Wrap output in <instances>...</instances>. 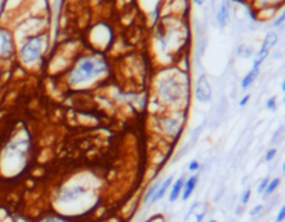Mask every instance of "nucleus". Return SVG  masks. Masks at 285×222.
Wrapping results in <instances>:
<instances>
[{
	"mask_svg": "<svg viewBox=\"0 0 285 222\" xmlns=\"http://www.w3.org/2000/svg\"><path fill=\"white\" fill-rule=\"evenodd\" d=\"M95 190L91 183L84 179L70 180L57 190L53 203L57 213L66 217L70 214H80L88 211L89 206L94 204Z\"/></svg>",
	"mask_w": 285,
	"mask_h": 222,
	"instance_id": "nucleus-4",
	"label": "nucleus"
},
{
	"mask_svg": "<svg viewBox=\"0 0 285 222\" xmlns=\"http://www.w3.org/2000/svg\"><path fill=\"white\" fill-rule=\"evenodd\" d=\"M253 10L267 9V7H276L278 9L281 5H284L285 0H251Z\"/></svg>",
	"mask_w": 285,
	"mask_h": 222,
	"instance_id": "nucleus-19",
	"label": "nucleus"
},
{
	"mask_svg": "<svg viewBox=\"0 0 285 222\" xmlns=\"http://www.w3.org/2000/svg\"><path fill=\"white\" fill-rule=\"evenodd\" d=\"M284 221H285V206H281V208L278 210V213H277L274 222H284Z\"/></svg>",
	"mask_w": 285,
	"mask_h": 222,
	"instance_id": "nucleus-30",
	"label": "nucleus"
},
{
	"mask_svg": "<svg viewBox=\"0 0 285 222\" xmlns=\"http://www.w3.org/2000/svg\"><path fill=\"white\" fill-rule=\"evenodd\" d=\"M251 197H252V190L249 189H245L241 193V197H239V201H241V206H246V204L249 203V200H251Z\"/></svg>",
	"mask_w": 285,
	"mask_h": 222,
	"instance_id": "nucleus-25",
	"label": "nucleus"
},
{
	"mask_svg": "<svg viewBox=\"0 0 285 222\" xmlns=\"http://www.w3.org/2000/svg\"><path fill=\"white\" fill-rule=\"evenodd\" d=\"M263 208H264V206H263V204H257V206H255V207H253L252 210L249 211V215H251L252 218L259 217V215L262 214Z\"/></svg>",
	"mask_w": 285,
	"mask_h": 222,
	"instance_id": "nucleus-28",
	"label": "nucleus"
},
{
	"mask_svg": "<svg viewBox=\"0 0 285 222\" xmlns=\"http://www.w3.org/2000/svg\"><path fill=\"white\" fill-rule=\"evenodd\" d=\"M193 99L201 104H209L213 100V86L205 72H201L193 82Z\"/></svg>",
	"mask_w": 285,
	"mask_h": 222,
	"instance_id": "nucleus-9",
	"label": "nucleus"
},
{
	"mask_svg": "<svg viewBox=\"0 0 285 222\" xmlns=\"http://www.w3.org/2000/svg\"><path fill=\"white\" fill-rule=\"evenodd\" d=\"M249 100H251V95H243L242 96V99H241V100H239L238 102V104H239V107H245L246 106V104H248L249 103Z\"/></svg>",
	"mask_w": 285,
	"mask_h": 222,
	"instance_id": "nucleus-32",
	"label": "nucleus"
},
{
	"mask_svg": "<svg viewBox=\"0 0 285 222\" xmlns=\"http://www.w3.org/2000/svg\"><path fill=\"white\" fill-rule=\"evenodd\" d=\"M17 41L13 28L2 24L0 25V65L15 60Z\"/></svg>",
	"mask_w": 285,
	"mask_h": 222,
	"instance_id": "nucleus-8",
	"label": "nucleus"
},
{
	"mask_svg": "<svg viewBox=\"0 0 285 222\" xmlns=\"http://www.w3.org/2000/svg\"><path fill=\"white\" fill-rule=\"evenodd\" d=\"M281 170H282V172H284V174H285V161L282 162V168H281Z\"/></svg>",
	"mask_w": 285,
	"mask_h": 222,
	"instance_id": "nucleus-36",
	"label": "nucleus"
},
{
	"mask_svg": "<svg viewBox=\"0 0 285 222\" xmlns=\"http://www.w3.org/2000/svg\"><path fill=\"white\" fill-rule=\"evenodd\" d=\"M37 222H71L67 217H63L60 214H47L38 219Z\"/></svg>",
	"mask_w": 285,
	"mask_h": 222,
	"instance_id": "nucleus-21",
	"label": "nucleus"
},
{
	"mask_svg": "<svg viewBox=\"0 0 285 222\" xmlns=\"http://www.w3.org/2000/svg\"><path fill=\"white\" fill-rule=\"evenodd\" d=\"M191 74L180 65L160 67L152 81L150 113L164 110H188L191 102Z\"/></svg>",
	"mask_w": 285,
	"mask_h": 222,
	"instance_id": "nucleus-1",
	"label": "nucleus"
},
{
	"mask_svg": "<svg viewBox=\"0 0 285 222\" xmlns=\"http://www.w3.org/2000/svg\"><path fill=\"white\" fill-rule=\"evenodd\" d=\"M280 185H281V178H278V176L270 179V182H269V185H267L266 190H264V193H263V197H264V199L270 197L271 194L276 193V190L280 188Z\"/></svg>",
	"mask_w": 285,
	"mask_h": 222,
	"instance_id": "nucleus-20",
	"label": "nucleus"
},
{
	"mask_svg": "<svg viewBox=\"0 0 285 222\" xmlns=\"http://www.w3.org/2000/svg\"><path fill=\"white\" fill-rule=\"evenodd\" d=\"M284 24H285V7L282 9V11H281V13L277 15L276 20H274V21L271 23V27H273V28H280V27H282Z\"/></svg>",
	"mask_w": 285,
	"mask_h": 222,
	"instance_id": "nucleus-24",
	"label": "nucleus"
},
{
	"mask_svg": "<svg viewBox=\"0 0 285 222\" xmlns=\"http://www.w3.org/2000/svg\"><path fill=\"white\" fill-rule=\"evenodd\" d=\"M191 41V27L187 18L175 15H162L154 24L152 46L154 57L160 67H168L180 63L185 57Z\"/></svg>",
	"mask_w": 285,
	"mask_h": 222,
	"instance_id": "nucleus-2",
	"label": "nucleus"
},
{
	"mask_svg": "<svg viewBox=\"0 0 285 222\" xmlns=\"http://www.w3.org/2000/svg\"><path fill=\"white\" fill-rule=\"evenodd\" d=\"M114 42V31L110 24L99 21L94 24L88 32V43L91 50L104 53L112 47Z\"/></svg>",
	"mask_w": 285,
	"mask_h": 222,
	"instance_id": "nucleus-7",
	"label": "nucleus"
},
{
	"mask_svg": "<svg viewBox=\"0 0 285 222\" xmlns=\"http://www.w3.org/2000/svg\"><path fill=\"white\" fill-rule=\"evenodd\" d=\"M276 156H277V149L276 147L269 149V150L266 152V154H264V161L271 162L274 158H276Z\"/></svg>",
	"mask_w": 285,
	"mask_h": 222,
	"instance_id": "nucleus-27",
	"label": "nucleus"
},
{
	"mask_svg": "<svg viewBox=\"0 0 285 222\" xmlns=\"http://www.w3.org/2000/svg\"><path fill=\"white\" fill-rule=\"evenodd\" d=\"M191 2L195 6H198V7H203L206 3V0H191Z\"/></svg>",
	"mask_w": 285,
	"mask_h": 222,
	"instance_id": "nucleus-33",
	"label": "nucleus"
},
{
	"mask_svg": "<svg viewBox=\"0 0 285 222\" xmlns=\"http://www.w3.org/2000/svg\"><path fill=\"white\" fill-rule=\"evenodd\" d=\"M51 50L50 31L31 35L17 42L15 60L28 72H39Z\"/></svg>",
	"mask_w": 285,
	"mask_h": 222,
	"instance_id": "nucleus-5",
	"label": "nucleus"
},
{
	"mask_svg": "<svg viewBox=\"0 0 285 222\" xmlns=\"http://www.w3.org/2000/svg\"><path fill=\"white\" fill-rule=\"evenodd\" d=\"M284 103H285V96H284Z\"/></svg>",
	"mask_w": 285,
	"mask_h": 222,
	"instance_id": "nucleus-38",
	"label": "nucleus"
},
{
	"mask_svg": "<svg viewBox=\"0 0 285 222\" xmlns=\"http://www.w3.org/2000/svg\"><path fill=\"white\" fill-rule=\"evenodd\" d=\"M201 162L198 161V160H191V161L188 162V166H187V171L191 172V174H199V171H201Z\"/></svg>",
	"mask_w": 285,
	"mask_h": 222,
	"instance_id": "nucleus-23",
	"label": "nucleus"
},
{
	"mask_svg": "<svg viewBox=\"0 0 285 222\" xmlns=\"http://www.w3.org/2000/svg\"><path fill=\"white\" fill-rule=\"evenodd\" d=\"M207 203L205 201H195L185 214L183 222H203L205 221L206 214H207Z\"/></svg>",
	"mask_w": 285,
	"mask_h": 222,
	"instance_id": "nucleus-12",
	"label": "nucleus"
},
{
	"mask_svg": "<svg viewBox=\"0 0 285 222\" xmlns=\"http://www.w3.org/2000/svg\"><path fill=\"white\" fill-rule=\"evenodd\" d=\"M237 54L238 57H242V59H251L253 54H255V50H253L251 46H246V45H241L237 50Z\"/></svg>",
	"mask_w": 285,
	"mask_h": 222,
	"instance_id": "nucleus-22",
	"label": "nucleus"
},
{
	"mask_svg": "<svg viewBox=\"0 0 285 222\" xmlns=\"http://www.w3.org/2000/svg\"><path fill=\"white\" fill-rule=\"evenodd\" d=\"M277 42H278V33L276 31H270V32L267 33L264 39H263L262 45H260V49L257 50L256 55H255L252 67H255V68H260L262 67V64L267 59V55L270 54L271 49L277 45Z\"/></svg>",
	"mask_w": 285,
	"mask_h": 222,
	"instance_id": "nucleus-10",
	"label": "nucleus"
},
{
	"mask_svg": "<svg viewBox=\"0 0 285 222\" xmlns=\"http://www.w3.org/2000/svg\"><path fill=\"white\" fill-rule=\"evenodd\" d=\"M206 222H219V221H217V219H215V218H210L209 221H206Z\"/></svg>",
	"mask_w": 285,
	"mask_h": 222,
	"instance_id": "nucleus-35",
	"label": "nucleus"
},
{
	"mask_svg": "<svg viewBox=\"0 0 285 222\" xmlns=\"http://www.w3.org/2000/svg\"><path fill=\"white\" fill-rule=\"evenodd\" d=\"M229 10H231V3L229 0H221L219 9L216 11V21L220 29H224L229 23Z\"/></svg>",
	"mask_w": 285,
	"mask_h": 222,
	"instance_id": "nucleus-13",
	"label": "nucleus"
},
{
	"mask_svg": "<svg viewBox=\"0 0 285 222\" xmlns=\"http://www.w3.org/2000/svg\"><path fill=\"white\" fill-rule=\"evenodd\" d=\"M185 179H187V175L184 174V175L178 176L177 179L174 180L173 185H171V188H170V190H168V203L173 204L175 203L180 197H181V193H183V188H184V182H185Z\"/></svg>",
	"mask_w": 285,
	"mask_h": 222,
	"instance_id": "nucleus-15",
	"label": "nucleus"
},
{
	"mask_svg": "<svg viewBox=\"0 0 285 222\" xmlns=\"http://www.w3.org/2000/svg\"><path fill=\"white\" fill-rule=\"evenodd\" d=\"M269 182H270V178L269 176H266V178H263L260 182H259V185H257V194H263L264 193V190H266L267 185H269Z\"/></svg>",
	"mask_w": 285,
	"mask_h": 222,
	"instance_id": "nucleus-26",
	"label": "nucleus"
},
{
	"mask_svg": "<svg viewBox=\"0 0 285 222\" xmlns=\"http://www.w3.org/2000/svg\"><path fill=\"white\" fill-rule=\"evenodd\" d=\"M162 180H163V178L154 179V182H152V183L148 186V189L145 190V193L142 196V204H144V206H149L150 200H152V197H153L154 194H156V192H157V189H159Z\"/></svg>",
	"mask_w": 285,
	"mask_h": 222,
	"instance_id": "nucleus-18",
	"label": "nucleus"
},
{
	"mask_svg": "<svg viewBox=\"0 0 285 222\" xmlns=\"http://www.w3.org/2000/svg\"><path fill=\"white\" fill-rule=\"evenodd\" d=\"M174 182V175H168L166 176V178H163V180H162V183H160L159 189H157V192H156V194H154L153 197H152V200H150L149 206H153V204L159 203L160 200L163 199L164 196L168 193V190H170V188H171V185H173Z\"/></svg>",
	"mask_w": 285,
	"mask_h": 222,
	"instance_id": "nucleus-16",
	"label": "nucleus"
},
{
	"mask_svg": "<svg viewBox=\"0 0 285 222\" xmlns=\"http://www.w3.org/2000/svg\"><path fill=\"white\" fill-rule=\"evenodd\" d=\"M187 122L188 110H164L150 116L153 134L170 144L183 136Z\"/></svg>",
	"mask_w": 285,
	"mask_h": 222,
	"instance_id": "nucleus-6",
	"label": "nucleus"
},
{
	"mask_svg": "<svg viewBox=\"0 0 285 222\" xmlns=\"http://www.w3.org/2000/svg\"><path fill=\"white\" fill-rule=\"evenodd\" d=\"M0 82H2V65H0Z\"/></svg>",
	"mask_w": 285,
	"mask_h": 222,
	"instance_id": "nucleus-37",
	"label": "nucleus"
},
{
	"mask_svg": "<svg viewBox=\"0 0 285 222\" xmlns=\"http://www.w3.org/2000/svg\"><path fill=\"white\" fill-rule=\"evenodd\" d=\"M259 74H260V68H255V67H252V68L249 69L248 72L243 75L242 79H241V83H239L241 90H243V92H245V90H248L253 83L256 82Z\"/></svg>",
	"mask_w": 285,
	"mask_h": 222,
	"instance_id": "nucleus-17",
	"label": "nucleus"
},
{
	"mask_svg": "<svg viewBox=\"0 0 285 222\" xmlns=\"http://www.w3.org/2000/svg\"><path fill=\"white\" fill-rule=\"evenodd\" d=\"M266 107H267V110L276 111L277 110V97L271 96L270 99H269V100L266 102Z\"/></svg>",
	"mask_w": 285,
	"mask_h": 222,
	"instance_id": "nucleus-29",
	"label": "nucleus"
},
{
	"mask_svg": "<svg viewBox=\"0 0 285 222\" xmlns=\"http://www.w3.org/2000/svg\"><path fill=\"white\" fill-rule=\"evenodd\" d=\"M145 222H166V218L162 214H156V215H152V217Z\"/></svg>",
	"mask_w": 285,
	"mask_h": 222,
	"instance_id": "nucleus-31",
	"label": "nucleus"
},
{
	"mask_svg": "<svg viewBox=\"0 0 285 222\" xmlns=\"http://www.w3.org/2000/svg\"><path fill=\"white\" fill-rule=\"evenodd\" d=\"M188 11H189V0H164L162 15H175L181 18H187Z\"/></svg>",
	"mask_w": 285,
	"mask_h": 222,
	"instance_id": "nucleus-11",
	"label": "nucleus"
},
{
	"mask_svg": "<svg viewBox=\"0 0 285 222\" xmlns=\"http://www.w3.org/2000/svg\"><path fill=\"white\" fill-rule=\"evenodd\" d=\"M198 185H199V174H192L191 176H188L185 182H184L183 193H181L180 199L183 200V201H188V200L191 199L193 192L197 190Z\"/></svg>",
	"mask_w": 285,
	"mask_h": 222,
	"instance_id": "nucleus-14",
	"label": "nucleus"
},
{
	"mask_svg": "<svg viewBox=\"0 0 285 222\" xmlns=\"http://www.w3.org/2000/svg\"><path fill=\"white\" fill-rule=\"evenodd\" d=\"M112 74V63L104 53L81 50L75 55L70 68L63 75L64 85L71 90L85 92L96 89Z\"/></svg>",
	"mask_w": 285,
	"mask_h": 222,
	"instance_id": "nucleus-3",
	"label": "nucleus"
},
{
	"mask_svg": "<svg viewBox=\"0 0 285 222\" xmlns=\"http://www.w3.org/2000/svg\"><path fill=\"white\" fill-rule=\"evenodd\" d=\"M281 90L285 93V78H284V81H282V83H281Z\"/></svg>",
	"mask_w": 285,
	"mask_h": 222,
	"instance_id": "nucleus-34",
	"label": "nucleus"
}]
</instances>
